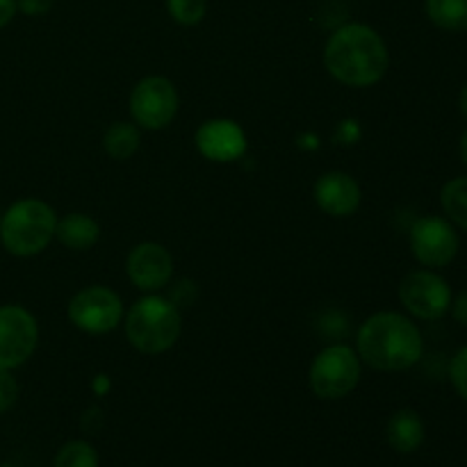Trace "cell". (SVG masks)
<instances>
[{
	"instance_id": "9",
	"label": "cell",
	"mask_w": 467,
	"mask_h": 467,
	"mask_svg": "<svg viewBox=\"0 0 467 467\" xmlns=\"http://www.w3.org/2000/svg\"><path fill=\"white\" fill-rule=\"evenodd\" d=\"M68 319L89 336L114 331L123 319V301L105 285H91L78 292L68 304Z\"/></svg>"
},
{
	"instance_id": "22",
	"label": "cell",
	"mask_w": 467,
	"mask_h": 467,
	"mask_svg": "<svg viewBox=\"0 0 467 467\" xmlns=\"http://www.w3.org/2000/svg\"><path fill=\"white\" fill-rule=\"evenodd\" d=\"M18 400V383L12 377V372L7 369H0V415L7 413Z\"/></svg>"
},
{
	"instance_id": "31",
	"label": "cell",
	"mask_w": 467,
	"mask_h": 467,
	"mask_svg": "<svg viewBox=\"0 0 467 467\" xmlns=\"http://www.w3.org/2000/svg\"><path fill=\"white\" fill-rule=\"evenodd\" d=\"M0 219H3V213H0Z\"/></svg>"
},
{
	"instance_id": "2",
	"label": "cell",
	"mask_w": 467,
	"mask_h": 467,
	"mask_svg": "<svg viewBox=\"0 0 467 467\" xmlns=\"http://www.w3.org/2000/svg\"><path fill=\"white\" fill-rule=\"evenodd\" d=\"M356 351L365 365L379 372H406L422 360L424 337L413 319L381 310L360 324Z\"/></svg>"
},
{
	"instance_id": "27",
	"label": "cell",
	"mask_w": 467,
	"mask_h": 467,
	"mask_svg": "<svg viewBox=\"0 0 467 467\" xmlns=\"http://www.w3.org/2000/svg\"><path fill=\"white\" fill-rule=\"evenodd\" d=\"M108 390H109V379L105 377V374H99V377L94 379V392L99 397H105L108 395Z\"/></svg>"
},
{
	"instance_id": "13",
	"label": "cell",
	"mask_w": 467,
	"mask_h": 467,
	"mask_svg": "<svg viewBox=\"0 0 467 467\" xmlns=\"http://www.w3.org/2000/svg\"><path fill=\"white\" fill-rule=\"evenodd\" d=\"M363 192L354 176L345 171H328L315 182V203L322 213L342 219L351 217L360 208Z\"/></svg>"
},
{
	"instance_id": "24",
	"label": "cell",
	"mask_w": 467,
	"mask_h": 467,
	"mask_svg": "<svg viewBox=\"0 0 467 467\" xmlns=\"http://www.w3.org/2000/svg\"><path fill=\"white\" fill-rule=\"evenodd\" d=\"M450 313H451V317H454L456 324L467 327V287H463V290H461L456 296H451Z\"/></svg>"
},
{
	"instance_id": "20",
	"label": "cell",
	"mask_w": 467,
	"mask_h": 467,
	"mask_svg": "<svg viewBox=\"0 0 467 467\" xmlns=\"http://www.w3.org/2000/svg\"><path fill=\"white\" fill-rule=\"evenodd\" d=\"M167 12L178 26H199L208 14V0H167Z\"/></svg>"
},
{
	"instance_id": "3",
	"label": "cell",
	"mask_w": 467,
	"mask_h": 467,
	"mask_svg": "<svg viewBox=\"0 0 467 467\" xmlns=\"http://www.w3.org/2000/svg\"><path fill=\"white\" fill-rule=\"evenodd\" d=\"M126 337L141 354H164L178 342L182 331L181 310L171 299L146 295L137 299L126 313Z\"/></svg>"
},
{
	"instance_id": "26",
	"label": "cell",
	"mask_w": 467,
	"mask_h": 467,
	"mask_svg": "<svg viewBox=\"0 0 467 467\" xmlns=\"http://www.w3.org/2000/svg\"><path fill=\"white\" fill-rule=\"evenodd\" d=\"M16 12H18L16 0H0V30L14 21Z\"/></svg>"
},
{
	"instance_id": "11",
	"label": "cell",
	"mask_w": 467,
	"mask_h": 467,
	"mask_svg": "<svg viewBox=\"0 0 467 467\" xmlns=\"http://www.w3.org/2000/svg\"><path fill=\"white\" fill-rule=\"evenodd\" d=\"M126 272L137 290L150 295L169 285L173 276V258L158 242H141L128 254Z\"/></svg>"
},
{
	"instance_id": "12",
	"label": "cell",
	"mask_w": 467,
	"mask_h": 467,
	"mask_svg": "<svg viewBox=\"0 0 467 467\" xmlns=\"http://www.w3.org/2000/svg\"><path fill=\"white\" fill-rule=\"evenodd\" d=\"M194 141L199 153L213 162H235L249 149L246 132L231 119H210L201 123Z\"/></svg>"
},
{
	"instance_id": "19",
	"label": "cell",
	"mask_w": 467,
	"mask_h": 467,
	"mask_svg": "<svg viewBox=\"0 0 467 467\" xmlns=\"http://www.w3.org/2000/svg\"><path fill=\"white\" fill-rule=\"evenodd\" d=\"M53 467H99V454L87 441H71L59 447Z\"/></svg>"
},
{
	"instance_id": "8",
	"label": "cell",
	"mask_w": 467,
	"mask_h": 467,
	"mask_svg": "<svg viewBox=\"0 0 467 467\" xmlns=\"http://www.w3.org/2000/svg\"><path fill=\"white\" fill-rule=\"evenodd\" d=\"M410 251L415 260L427 269H442L454 263L459 255V231L447 217L427 214L420 217L410 228Z\"/></svg>"
},
{
	"instance_id": "14",
	"label": "cell",
	"mask_w": 467,
	"mask_h": 467,
	"mask_svg": "<svg viewBox=\"0 0 467 467\" xmlns=\"http://www.w3.org/2000/svg\"><path fill=\"white\" fill-rule=\"evenodd\" d=\"M386 436L392 450L400 451V454H413L424 445L427 427L413 409H401L388 422Z\"/></svg>"
},
{
	"instance_id": "5",
	"label": "cell",
	"mask_w": 467,
	"mask_h": 467,
	"mask_svg": "<svg viewBox=\"0 0 467 467\" xmlns=\"http://www.w3.org/2000/svg\"><path fill=\"white\" fill-rule=\"evenodd\" d=\"M358 381L360 356L347 345L324 347L310 365V388L319 400H342L356 390Z\"/></svg>"
},
{
	"instance_id": "28",
	"label": "cell",
	"mask_w": 467,
	"mask_h": 467,
	"mask_svg": "<svg viewBox=\"0 0 467 467\" xmlns=\"http://www.w3.org/2000/svg\"><path fill=\"white\" fill-rule=\"evenodd\" d=\"M459 109H461V114H463V117L467 119V82H465L463 89H461V94H459Z\"/></svg>"
},
{
	"instance_id": "29",
	"label": "cell",
	"mask_w": 467,
	"mask_h": 467,
	"mask_svg": "<svg viewBox=\"0 0 467 467\" xmlns=\"http://www.w3.org/2000/svg\"><path fill=\"white\" fill-rule=\"evenodd\" d=\"M459 153H461V160H463V164L467 167V130L463 132V137H461L459 141Z\"/></svg>"
},
{
	"instance_id": "17",
	"label": "cell",
	"mask_w": 467,
	"mask_h": 467,
	"mask_svg": "<svg viewBox=\"0 0 467 467\" xmlns=\"http://www.w3.org/2000/svg\"><path fill=\"white\" fill-rule=\"evenodd\" d=\"M427 18L445 32H467V0H424Z\"/></svg>"
},
{
	"instance_id": "21",
	"label": "cell",
	"mask_w": 467,
	"mask_h": 467,
	"mask_svg": "<svg viewBox=\"0 0 467 467\" xmlns=\"http://www.w3.org/2000/svg\"><path fill=\"white\" fill-rule=\"evenodd\" d=\"M450 379L456 395H459L463 401H467V345L461 347V349L456 351L454 358H451Z\"/></svg>"
},
{
	"instance_id": "30",
	"label": "cell",
	"mask_w": 467,
	"mask_h": 467,
	"mask_svg": "<svg viewBox=\"0 0 467 467\" xmlns=\"http://www.w3.org/2000/svg\"><path fill=\"white\" fill-rule=\"evenodd\" d=\"M0 467H14V465H9V463H5V465H0Z\"/></svg>"
},
{
	"instance_id": "7",
	"label": "cell",
	"mask_w": 467,
	"mask_h": 467,
	"mask_svg": "<svg viewBox=\"0 0 467 467\" xmlns=\"http://www.w3.org/2000/svg\"><path fill=\"white\" fill-rule=\"evenodd\" d=\"M181 96L176 85L164 76H149L130 94V114L144 130H162L176 119Z\"/></svg>"
},
{
	"instance_id": "1",
	"label": "cell",
	"mask_w": 467,
	"mask_h": 467,
	"mask_svg": "<svg viewBox=\"0 0 467 467\" xmlns=\"http://www.w3.org/2000/svg\"><path fill=\"white\" fill-rule=\"evenodd\" d=\"M324 67L347 87H372L388 73L390 53L368 23H345L324 46Z\"/></svg>"
},
{
	"instance_id": "15",
	"label": "cell",
	"mask_w": 467,
	"mask_h": 467,
	"mask_svg": "<svg viewBox=\"0 0 467 467\" xmlns=\"http://www.w3.org/2000/svg\"><path fill=\"white\" fill-rule=\"evenodd\" d=\"M55 237L71 251H87L99 242L100 226L94 217L82 213H71L57 219Z\"/></svg>"
},
{
	"instance_id": "10",
	"label": "cell",
	"mask_w": 467,
	"mask_h": 467,
	"mask_svg": "<svg viewBox=\"0 0 467 467\" xmlns=\"http://www.w3.org/2000/svg\"><path fill=\"white\" fill-rule=\"evenodd\" d=\"M39 345V324L27 308L0 306V369L21 368Z\"/></svg>"
},
{
	"instance_id": "4",
	"label": "cell",
	"mask_w": 467,
	"mask_h": 467,
	"mask_svg": "<svg viewBox=\"0 0 467 467\" xmlns=\"http://www.w3.org/2000/svg\"><path fill=\"white\" fill-rule=\"evenodd\" d=\"M57 214L46 201L21 199L0 219V242L16 258H32L53 242Z\"/></svg>"
},
{
	"instance_id": "6",
	"label": "cell",
	"mask_w": 467,
	"mask_h": 467,
	"mask_svg": "<svg viewBox=\"0 0 467 467\" xmlns=\"http://www.w3.org/2000/svg\"><path fill=\"white\" fill-rule=\"evenodd\" d=\"M400 301L413 317L422 322H436L450 313L451 287L436 269H415L400 283Z\"/></svg>"
},
{
	"instance_id": "23",
	"label": "cell",
	"mask_w": 467,
	"mask_h": 467,
	"mask_svg": "<svg viewBox=\"0 0 467 467\" xmlns=\"http://www.w3.org/2000/svg\"><path fill=\"white\" fill-rule=\"evenodd\" d=\"M55 0H16L18 12L26 14V16H44L53 9Z\"/></svg>"
},
{
	"instance_id": "16",
	"label": "cell",
	"mask_w": 467,
	"mask_h": 467,
	"mask_svg": "<svg viewBox=\"0 0 467 467\" xmlns=\"http://www.w3.org/2000/svg\"><path fill=\"white\" fill-rule=\"evenodd\" d=\"M141 135L137 123L114 121L103 135V149L112 160H130L140 150Z\"/></svg>"
},
{
	"instance_id": "25",
	"label": "cell",
	"mask_w": 467,
	"mask_h": 467,
	"mask_svg": "<svg viewBox=\"0 0 467 467\" xmlns=\"http://www.w3.org/2000/svg\"><path fill=\"white\" fill-rule=\"evenodd\" d=\"M358 137H360V126L354 121V119L342 121L340 128H337V140H340L342 144H356Z\"/></svg>"
},
{
	"instance_id": "18",
	"label": "cell",
	"mask_w": 467,
	"mask_h": 467,
	"mask_svg": "<svg viewBox=\"0 0 467 467\" xmlns=\"http://www.w3.org/2000/svg\"><path fill=\"white\" fill-rule=\"evenodd\" d=\"M441 205L456 228L467 231V176H456L442 185Z\"/></svg>"
}]
</instances>
